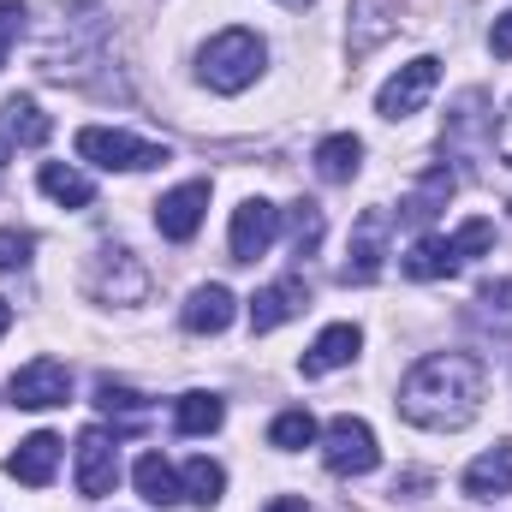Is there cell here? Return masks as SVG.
Instances as JSON below:
<instances>
[{
	"label": "cell",
	"instance_id": "28",
	"mask_svg": "<svg viewBox=\"0 0 512 512\" xmlns=\"http://www.w3.org/2000/svg\"><path fill=\"white\" fill-rule=\"evenodd\" d=\"M489 245H495V227H489L483 215H477V221H465V227L453 233V251H459V262H465V256H483Z\"/></svg>",
	"mask_w": 512,
	"mask_h": 512
},
{
	"label": "cell",
	"instance_id": "5",
	"mask_svg": "<svg viewBox=\"0 0 512 512\" xmlns=\"http://www.w3.org/2000/svg\"><path fill=\"white\" fill-rule=\"evenodd\" d=\"M435 84H441V60H435V54L405 60L382 90H376V114H382V120H411V114L435 96Z\"/></svg>",
	"mask_w": 512,
	"mask_h": 512
},
{
	"label": "cell",
	"instance_id": "22",
	"mask_svg": "<svg viewBox=\"0 0 512 512\" xmlns=\"http://www.w3.org/2000/svg\"><path fill=\"white\" fill-rule=\"evenodd\" d=\"M0 114H6V131H12L24 149H42V143H48V131H54V126H48V114L36 108V96H6V108H0Z\"/></svg>",
	"mask_w": 512,
	"mask_h": 512
},
{
	"label": "cell",
	"instance_id": "30",
	"mask_svg": "<svg viewBox=\"0 0 512 512\" xmlns=\"http://www.w3.org/2000/svg\"><path fill=\"white\" fill-rule=\"evenodd\" d=\"M489 48H495V60H512V12H501V18H495Z\"/></svg>",
	"mask_w": 512,
	"mask_h": 512
},
{
	"label": "cell",
	"instance_id": "31",
	"mask_svg": "<svg viewBox=\"0 0 512 512\" xmlns=\"http://www.w3.org/2000/svg\"><path fill=\"white\" fill-rule=\"evenodd\" d=\"M477 304H483V316H495V310L512 316V286H483V298H477Z\"/></svg>",
	"mask_w": 512,
	"mask_h": 512
},
{
	"label": "cell",
	"instance_id": "24",
	"mask_svg": "<svg viewBox=\"0 0 512 512\" xmlns=\"http://www.w3.org/2000/svg\"><path fill=\"white\" fill-rule=\"evenodd\" d=\"M221 417H227V405H221L215 393H185L179 411H173L179 435H209V429H221Z\"/></svg>",
	"mask_w": 512,
	"mask_h": 512
},
{
	"label": "cell",
	"instance_id": "9",
	"mask_svg": "<svg viewBox=\"0 0 512 512\" xmlns=\"http://www.w3.org/2000/svg\"><path fill=\"white\" fill-rule=\"evenodd\" d=\"M203 209H209V179H191V185L167 191V197L155 203V227H161V239H173V245L197 239V227H203Z\"/></svg>",
	"mask_w": 512,
	"mask_h": 512
},
{
	"label": "cell",
	"instance_id": "26",
	"mask_svg": "<svg viewBox=\"0 0 512 512\" xmlns=\"http://www.w3.org/2000/svg\"><path fill=\"white\" fill-rule=\"evenodd\" d=\"M316 441V417L310 411H280L274 423H268V447H280V453H298V447H310Z\"/></svg>",
	"mask_w": 512,
	"mask_h": 512
},
{
	"label": "cell",
	"instance_id": "33",
	"mask_svg": "<svg viewBox=\"0 0 512 512\" xmlns=\"http://www.w3.org/2000/svg\"><path fill=\"white\" fill-rule=\"evenodd\" d=\"M495 149H501V167L512 173V102H507V114H501V126H495Z\"/></svg>",
	"mask_w": 512,
	"mask_h": 512
},
{
	"label": "cell",
	"instance_id": "29",
	"mask_svg": "<svg viewBox=\"0 0 512 512\" xmlns=\"http://www.w3.org/2000/svg\"><path fill=\"white\" fill-rule=\"evenodd\" d=\"M30 251H36V239H30V233H12V227H6V233H0V274L24 268V262H30Z\"/></svg>",
	"mask_w": 512,
	"mask_h": 512
},
{
	"label": "cell",
	"instance_id": "2",
	"mask_svg": "<svg viewBox=\"0 0 512 512\" xmlns=\"http://www.w3.org/2000/svg\"><path fill=\"white\" fill-rule=\"evenodd\" d=\"M203 84L209 90H221V96H239V90H251L256 72H262V36L256 30H221L209 48H203Z\"/></svg>",
	"mask_w": 512,
	"mask_h": 512
},
{
	"label": "cell",
	"instance_id": "3",
	"mask_svg": "<svg viewBox=\"0 0 512 512\" xmlns=\"http://www.w3.org/2000/svg\"><path fill=\"white\" fill-rule=\"evenodd\" d=\"M322 465L334 477H370L382 465V447H376V429L364 417H334L322 429Z\"/></svg>",
	"mask_w": 512,
	"mask_h": 512
},
{
	"label": "cell",
	"instance_id": "32",
	"mask_svg": "<svg viewBox=\"0 0 512 512\" xmlns=\"http://www.w3.org/2000/svg\"><path fill=\"white\" fill-rule=\"evenodd\" d=\"M24 30V0H0V42Z\"/></svg>",
	"mask_w": 512,
	"mask_h": 512
},
{
	"label": "cell",
	"instance_id": "6",
	"mask_svg": "<svg viewBox=\"0 0 512 512\" xmlns=\"http://www.w3.org/2000/svg\"><path fill=\"white\" fill-rule=\"evenodd\" d=\"M6 393H12V405H24V411H54V405L72 399V370H66L60 358H30V364L6 382Z\"/></svg>",
	"mask_w": 512,
	"mask_h": 512
},
{
	"label": "cell",
	"instance_id": "8",
	"mask_svg": "<svg viewBox=\"0 0 512 512\" xmlns=\"http://www.w3.org/2000/svg\"><path fill=\"white\" fill-rule=\"evenodd\" d=\"M387 209H364L358 215V227H352V256H346V268H340V280L346 286H370L376 274H382L387 262Z\"/></svg>",
	"mask_w": 512,
	"mask_h": 512
},
{
	"label": "cell",
	"instance_id": "15",
	"mask_svg": "<svg viewBox=\"0 0 512 512\" xmlns=\"http://www.w3.org/2000/svg\"><path fill=\"white\" fill-rule=\"evenodd\" d=\"M465 495H471V501H507L512 495V447H495V453L471 459V471H465Z\"/></svg>",
	"mask_w": 512,
	"mask_h": 512
},
{
	"label": "cell",
	"instance_id": "25",
	"mask_svg": "<svg viewBox=\"0 0 512 512\" xmlns=\"http://www.w3.org/2000/svg\"><path fill=\"white\" fill-rule=\"evenodd\" d=\"M179 483H185V501H197V507H215V501H221V489H227V471H221L215 459H191Z\"/></svg>",
	"mask_w": 512,
	"mask_h": 512
},
{
	"label": "cell",
	"instance_id": "21",
	"mask_svg": "<svg viewBox=\"0 0 512 512\" xmlns=\"http://www.w3.org/2000/svg\"><path fill=\"white\" fill-rule=\"evenodd\" d=\"M36 185H42L60 209H90V203H96V185H90L78 167H60V161H48V167L36 173Z\"/></svg>",
	"mask_w": 512,
	"mask_h": 512
},
{
	"label": "cell",
	"instance_id": "4",
	"mask_svg": "<svg viewBox=\"0 0 512 512\" xmlns=\"http://www.w3.org/2000/svg\"><path fill=\"white\" fill-rule=\"evenodd\" d=\"M78 155L96 161V167H120V173H143V167H161L167 161V143H143L131 131H108V126H84L78 131Z\"/></svg>",
	"mask_w": 512,
	"mask_h": 512
},
{
	"label": "cell",
	"instance_id": "36",
	"mask_svg": "<svg viewBox=\"0 0 512 512\" xmlns=\"http://www.w3.org/2000/svg\"><path fill=\"white\" fill-rule=\"evenodd\" d=\"M280 6H310V0H280Z\"/></svg>",
	"mask_w": 512,
	"mask_h": 512
},
{
	"label": "cell",
	"instance_id": "13",
	"mask_svg": "<svg viewBox=\"0 0 512 512\" xmlns=\"http://www.w3.org/2000/svg\"><path fill=\"white\" fill-rule=\"evenodd\" d=\"M358 346H364V334H358L352 322H334V328H322V334H316V346L304 352V376H328V370L352 364V358H358Z\"/></svg>",
	"mask_w": 512,
	"mask_h": 512
},
{
	"label": "cell",
	"instance_id": "14",
	"mask_svg": "<svg viewBox=\"0 0 512 512\" xmlns=\"http://www.w3.org/2000/svg\"><path fill=\"white\" fill-rule=\"evenodd\" d=\"M143 268L131 262V251H102L96 256V292L102 298H114V304H131V298H143Z\"/></svg>",
	"mask_w": 512,
	"mask_h": 512
},
{
	"label": "cell",
	"instance_id": "19",
	"mask_svg": "<svg viewBox=\"0 0 512 512\" xmlns=\"http://www.w3.org/2000/svg\"><path fill=\"white\" fill-rule=\"evenodd\" d=\"M227 322H233V292L227 286H197L185 298V328L191 334H221Z\"/></svg>",
	"mask_w": 512,
	"mask_h": 512
},
{
	"label": "cell",
	"instance_id": "27",
	"mask_svg": "<svg viewBox=\"0 0 512 512\" xmlns=\"http://www.w3.org/2000/svg\"><path fill=\"white\" fill-rule=\"evenodd\" d=\"M316 245H322V209L316 203H292V251L316 256Z\"/></svg>",
	"mask_w": 512,
	"mask_h": 512
},
{
	"label": "cell",
	"instance_id": "12",
	"mask_svg": "<svg viewBox=\"0 0 512 512\" xmlns=\"http://www.w3.org/2000/svg\"><path fill=\"white\" fill-rule=\"evenodd\" d=\"M54 465H60V435H48V429H36L30 441H18V453H6V477H18L30 489L54 483Z\"/></svg>",
	"mask_w": 512,
	"mask_h": 512
},
{
	"label": "cell",
	"instance_id": "18",
	"mask_svg": "<svg viewBox=\"0 0 512 512\" xmlns=\"http://www.w3.org/2000/svg\"><path fill=\"white\" fill-rule=\"evenodd\" d=\"M405 274H411V280H447V274H459V251H453V239L423 233V239L405 251Z\"/></svg>",
	"mask_w": 512,
	"mask_h": 512
},
{
	"label": "cell",
	"instance_id": "23",
	"mask_svg": "<svg viewBox=\"0 0 512 512\" xmlns=\"http://www.w3.org/2000/svg\"><path fill=\"white\" fill-rule=\"evenodd\" d=\"M96 405H102V417H114L120 429H137L143 417H149V399L137 393V387H120V382H96ZM114 429V435H120Z\"/></svg>",
	"mask_w": 512,
	"mask_h": 512
},
{
	"label": "cell",
	"instance_id": "11",
	"mask_svg": "<svg viewBox=\"0 0 512 512\" xmlns=\"http://www.w3.org/2000/svg\"><path fill=\"white\" fill-rule=\"evenodd\" d=\"M304 310H310V286H304V274H286L251 298V334H274L280 322H292Z\"/></svg>",
	"mask_w": 512,
	"mask_h": 512
},
{
	"label": "cell",
	"instance_id": "1",
	"mask_svg": "<svg viewBox=\"0 0 512 512\" xmlns=\"http://www.w3.org/2000/svg\"><path fill=\"white\" fill-rule=\"evenodd\" d=\"M489 370L471 352H435L399 382V417L417 429H465L483 411Z\"/></svg>",
	"mask_w": 512,
	"mask_h": 512
},
{
	"label": "cell",
	"instance_id": "10",
	"mask_svg": "<svg viewBox=\"0 0 512 512\" xmlns=\"http://www.w3.org/2000/svg\"><path fill=\"white\" fill-rule=\"evenodd\" d=\"M274 233H280V209H274L268 197H245V203L233 209V262L268 256Z\"/></svg>",
	"mask_w": 512,
	"mask_h": 512
},
{
	"label": "cell",
	"instance_id": "7",
	"mask_svg": "<svg viewBox=\"0 0 512 512\" xmlns=\"http://www.w3.org/2000/svg\"><path fill=\"white\" fill-rule=\"evenodd\" d=\"M114 483H120V447H114V435L108 429H84L78 435V495L102 501V495H114Z\"/></svg>",
	"mask_w": 512,
	"mask_h": 512
},
{
	"label": "cell",
	"instance_id": "35",
	"mask_svg": "<svg viewBox=\"0 0 512 512\" xmlns=\"http://www.w3.org/2000/svg\"><path fill=\"white\" fill-rule=\"evenodd\" d=\"M6 328H12V304L0 298V334H6Z\"/></svg>",
	"mask_w": 512,
	"mask_h": 512
},
{
	"label": "cell",
	"instance_id": "37",
	"mask_svg": "<svg viewBox=\"0 0 512 512\" xmlns=\"http://www.w3.org/2000/svg\"><path fill=\"white\" fill-rule=\"evenodd\" d=\"M0 173H6V143H0Z\"/></svg>",
	"mask_w": 512,
	"mask_h": 512
},
{
	"label": "cell",
	"instance_id": "38",
	"mask_svg": "<svg viewBox=\"0 0 512 512\" xmlns=\"http://www.w3.org/2000/svg\"><path fill=\"white\" fill-rule=\"evenodd\" d=\"M0 66H6V42H0Z\"/></svg>",
	"mask_w": 512,
	"mask_h": 512
},
{
	"label": "cell",
	"instance_id": "16",
	"mask_svg": "<svg viewBox=\"0 0 512 512\" xmlns=\"http://www.w3.org/2000/svg\"><path fill=\"white\" fill-rule=\"evenodd\" d=\"M453 185H459V179H453V167H429V173L417 179V191L405 197V209H399V215H405L411 227H429V221H435V215L447 209V197H453Z\"/></svg>",
	"mask_w": 512,
	"mask_h": 512
},
{
	"label": "cell",
	"instance_id": "20",
	"mask_svg": "<svg viewBox=\"0 0 512 512\" xmlns=\"http://www.w3.org/2000/svg\"><path fill=\"white\" fill-rule=\"evenodd\" d=\"M131 483H137V495H143L149 507H173V501H185V483L173 477V465H167L161 453H143L137 471H131Z\"/></svg>",
	"mask_w": 512,
	"mask_h": 512
},
{
	"label": "cell",
	"instance_id": "17",
	"mask_svg": "<svg viewBox=\"0 0 512 512\" xmlns=\"http://www.w3.org/2000/svg\"><path fill=\"white\" fill-rule=\"evenodd\" d=\"M358 167H364V143H358L352 131H340V137H322V143H316V173H322L328 185H352V179H358Z\"/></svg>",
	"mask_w": 512,
	"mask_h": 512
},
{
	"label": "cell",
	"instance_id": "34",
	"mask_svg": "<svg viewBox=\"0 0 512 512\" xmlns=\"http://www.w3.org/2000/svg\"><path fill=\"white\" fill-rule=\"evenodd\" d=\"M262 512H310V507H304L298 495H280V501H268V507H262Z\"/></svg>",
	"mask_w": 512,
	"mask_h": 512
}]
</instances>
